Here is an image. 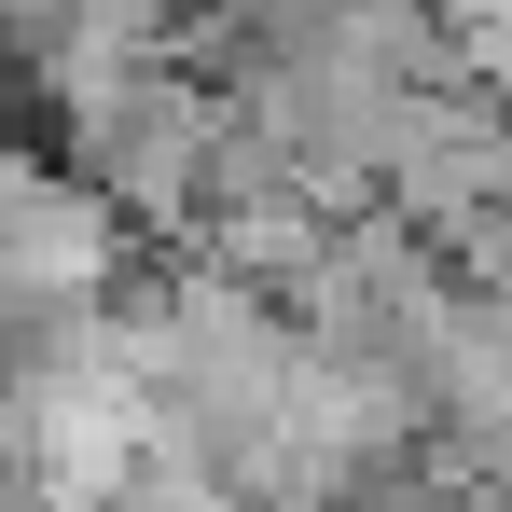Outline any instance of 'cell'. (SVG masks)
I'll list each match as a JSON object with an SVG mask.
<instances>
[{"instance_id":"1","label":"cell","mask_w":512,"mask_h":512,"mask_svg":"<svg viewBox=\"0 0 512 512\" xmlns=\"http://www.w3.org/2000/svg\"><path fill=\"white\" fill-rule=\"evenodd\" d=\"M208 139H222V97L194 84L180 56H153V70H97V84L56 97V180H84L97 208L139 222V236H194Z\"/></svg>"},{"instance_id":"2","label":"cell","mask_w":512,"mask_h":512,"mask_svg":"<svg viewBox=\"0 0 512 512\" xmlns=\"http://www.w3.org/2000/svg\"><path fill=\"white\" fill-rule=\"evenodd\" d=\"M374 208L429 236V250H457L471 222H512V111L485 84H429L402 97V125H388V167H374Z\"/></svg>"}]
</instances>
